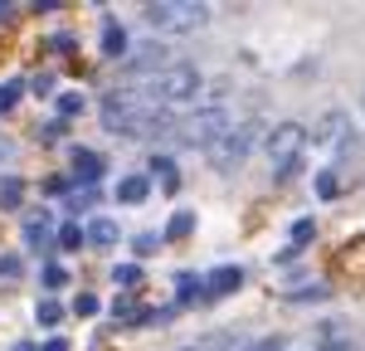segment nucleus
<instances>
[{
	"instance_id": "34",
	"label": "nucleus",
	"mask_w": 365,
	"mask_h": 351,
	"mask_svg": "<svg viewBox=\"0 0 365 351\" xmlns=\"http://www.w3.org/2000/svg\"><path fill=\"white\" fill-rule=\"evenodd\" d=\"M44 351H73V347H68V337H49V342H44Z\"/></svg>"
},
{
	"instance_id": "14",
	"label": "nucleus",
	"mask_w": 365,
	"mask_h": 351,
	"mask_svg": "<svg viewBox=\"0 0 365 351\" xmlns=\"http://www.w3.org/2000/svg\"><path fill=\"white\" fill-rule=\"evenodd\" d=\"M151 195V180L146 176H127V180H117V200L122 205H141Z\"/></svg>"
},
{
	"instance_id": "25",
	"label": "nucleus",
	"mask_w": 365,
	"mask_h": 351,
	"mask_svg": "<svg viewBox=\"0 0 365 351\" xmlns=\"http://www.w3.org/2000/svg\"><path fill=\"white\" fill-rule=\"evenodd\" d=\"M156 249H161V234H132V254L146 259V254H156Z\"/></svg>"
},
{
	"instance_id": "9",
	"label": "nucleus",
	"mask_w": 365,
	"mask_h": 351,
	"mask_svg": "<svg viewBox=\"0 0 365 351\" xmlns=\"http://www.w3.org/2000/svg\"><path fill=\"white\" fill-rule=\"evenodd\" d=\"M244 283V268H234V263H225V268H215L210 278H205V297H229V292Z\"/></svg>"
},
{
	"instance_id": "12",
	"label": "nucleus",
	"mask_w": 365,
	"mask_h": 351,
	"mask_svg": "<svg viewBox=\"0 0 365 351\" xmlns=\"http://www.w3.org/2000/svg\"><path fill=\"white\" fill-rule=\"evenodd\" d=\"M25 244L29 249H49V210H29L25 215Z\"/></svg>"
},
{
	"instance_id": "29",
	"label": "nucleus",
	"mask_w": 365,
	"mask_h": 351,
	"mask_svg": "<svg viewBox=\"0 0 365 351\" xmlns=\"http://www.w3.org/2000/svg\"><path fill=\"white\" fill-rule=\"evenodd\" d=\"M317 195H322V200H331V195H336V171H322V176H317Z\"/></svg>"
},
{
	"instance_id": "20",
	"label": "nucleus",
	"mask_w": 365,
	"mask_h": 351,
	"mask_svg": "<svg viewBox=\"0 0 365 351\" xmlns=\"http://www.w3.org/2000/svg\"><path fill=\"white\" fill-rule=\"evenodd\" d=\"M141 278H146V273H141V263H117V268H113V283H117V288H137Z\"/></svg>"
},
{
	"instance_id": "26",
	"label": "nucleus",
	"mask_w": 365,
	"mask_h": 351,
	"mask_svg": "<svg viewBox=\"0 0 365 351\" xmlns=\"http://www.w3.org/2000/svg\"><path fill=\"white\" fill-rule=\"evenodd\" d=\"M73 190V176H49L44 180V195H68Z\"/></svg>"
},
{
	"instance_id": "31",
	"label": "nucleus",
	"mask_w": 365,
	"mask_h": 351,
	"mask_svg": "<svg viewBox=\"0 0 365 351\" xmlns=\"http://www.w3.org/2000/svg\"><path fill=\"white\" fill-rule=\"evenodd\" d=\"M244 351H282V337H263V342H244Z\"/></svg>"
},
{
	"instance_id": "7",
	"label": "nucleus",
	"mask_w": 365,
	"mask_h": 351,
	"mask_svg": "<svg viewBox=\"0 0 365 351\" xmlns=\"http://www.w3.org/2000/svg\"><path fill=\"white\" fill-rule=\"evenodd\" d=\"M68 176H73L78 190H98V180L108 176V161L98 151H88V146H73L68 151Z\"/></svg>"
},
{
	"instance_id": "3",
	"label": "nucleus",
	"mask_w": 365,
	"mask_h": 351,
	"mask_svg": "<svg viewBox=\"0 0 365 351\" xmlns=\"http://www.w3.org/2000/svg\"><path fill=\"white\" fill-rule=\"evenodd\" d=\"M229 127H234V122H229L225 108H195V113H185L180 122H175V132H170V137H175L180 146H200V151H210Z\"/></svg>"
},
{
	"instance_id": "2",
	"label": "nucleus",
	"mask_w": 365,
	"mask_h": 351,
	"mask_svg": "<svg viewBox=\"0 0 365 351\" xmlns=\"http://www.w3.org/2000/svg\"><path fill=\"white\" fill-rule=\"evenodd\" d=\"M258 142H263V122H253V117H249V122H234V127H229L205 156H210V166H215L220 176H229V171H239V166L249 161V151Z\"/></svg>"
},
{
	"instance_id": "11",
	"label": "nucleus",
	"mask_w": 365,
	"mask_h": 351,
	"mask_svg": "<svg viewBox=\"0 0 365 351\" xmlns=\"http://www.w3.org/2000/svg\"><path fill=\"white\" fill-rule=\"evenodd\" d=\"M117 220H108V215H98V220H93V225H88L83 230V244H93V249H113L117 244Z\"/></svg>"
},
{
	"instance_id": "15",
	"label": "nucleus",
	"mask_w": 365,
	"mask_h": 351,
	"mask_svg": "<svg viewBox=\"0 0 365 351\" xmlns=\"http://www.w3.org/2000/svg\"><path fill=\"white\" fill-rule=\"evenodd\" d=\"M54 249L58 254H78V249H83V230H78L73 220H63V225L54 230Z\"/></svg>"
},
{
	"instance_id": "35",
	"label": "nucleus",
	"mask_w": 365,
	"mask_h": 351,
	"mask_svg": "<svg viewBox=\"0 0 365 351\" xmlns=\"http://www.w3.org/2000/svg\"><path fill=\"white\" fill-rule=\"evenodd\" d=\"M15 268H20V259H15V254H5V259H0V273H15Z\"/></svg>"
},
{
	"instance_id": "13",
	"label": "nucleus",
	"mask_w": 365,
	"mask_h": 351,
	"mask_svg": "<svg viewBox=\"0 0 365 351\" xmlns=\"http://www.w3.org/2000/svg\"><path fill=\"white\" fill-rule=\"evenodd\" d=\"M317 342H322V351H356V337H351V327H336V322H327Z\"/></svg>"
},
{
	"instance_id": "4",
	"label": "nucleus",
	"mask_w": 365,
	"mask_h": 351,
	"mask_svg": "<svg viewBox=\"0 0 365 351\" xmlns=\"http://www.w3.org/2000/svg\"><path fill=\"white\" fill-rule=\"evenodd\" d=\"M205 20H210V10L205 5H141V25L146 29H161V34H195V29H205Z\"/></svg>"
},
{
	"instance_id": "8",
	"label": "nucleus",
	"mask_w": 365,
	"mask_h": 351,
	"mask_svg": "<svg viewBox=\"0 0 365 351\" xmlns=\"http://www.w3.org/2000/svg\"><path fill=\"white\" fill-rule=\"evenodd\" d=\"M346 137H351V122H346V113H327L322 122H317V137H312V142L341 146V156H346V151H351V142H346Z\"/></svg>"
},
{
	"instance_id": "33",
	"label": "nucleus",
	"mask_w": 365,
	"mask_h": 351,
	"mask_svg": "<svg viewBox=\"0 0 365 351\" xmlns=\"http://www.w3.org/2000/svg\"><path fill=\"white\" fill-rule=\"evenodd\" d=\"M58 132H63V122L54 117V122H44V132H39V137H44V142H58Z\"/></svg>"
},
{
	"instance_id": "16",
	"label": "nucleus",
	"mask_w": 365,
	"mask_h": 351,
	"mask_svg": "<svg viewBox=\"0 0 365 351\" xmlns=\"http://www.w3.org/2000/svg\"><path fill=\"white\" fill-rule=\"evenodd\" d=\"M200 283L195 273H175V307H190V302H200Z\"/></svg>"
},
{
	"instance_id": "19",
	"label": "nucleus",
	"mask_w": 365,
	"mask_h": 351,
	"mask_svg": "<svg viewBox=\"0 0 365 351\" xmlns=\"http://www.w3.org/2000/svg\"><path fill=\"white\" fill-rule=\"evenodd\" d=\"M88 205H98V190H78V185H73V190L63 195V215H78Z\"/></svg>"
},
{
	"instance_id": "17",
	"label": "nucleus",
	"mask_w": 365,
	"mask_h": 351,
	"mask_svg": "<svg viewBox=\"0 0 365 351\" xmlns=\"http://www.w3.org/2000/svg\"><path fill=\"white\" fill-rule=\"evenodd\" d=\"M0 205L5 210H20L25 205V180L20 176H0Z\"/></svg>"
},
{
	"instance_id": "37",
	"label": "nucleus",
	"mask_w": 365,
	"mask_h": 351,
	"mask_svg": "<svg viewBox=\"0 0 365 351\" xmlns=\"http://www.w3.org/2000/svg\"><path fill=\"white\" fill-rule=\"evenodd\" d=\"M180 351H195V347H180Z\"/></svg>"
},
{
	"instance_id": "18",
	"label": "nucleus",
	"mask_w": 365,
	"mask_h": 351,
	"mask_svg": "<svg viewBox=\"0 0 365 351\" xmlns=\"http://www.w3.org/2000/svg\"><path fill=\"white\" fill-rule=\"evenodd\" d=\"M34 322H39V327H58V322H63V302H58V297H44V302L34 307Z\"/></svg>"
},
{
	"instance_id": "23",
	"label": "nucleus",
	"mask_w": 365,
	"mask_h": 351,
	"mask_svg": "<svg viewBox=\"0 0 365 351\" xmlns=\"http://www.w3.org/2000/svg\"><path fill=\"white\" fill-rule=\"evenodd\" d=\"M151 171L166 176V190H175V185H180V176H175V161H170V156H151Z\"/></svg>"
},
{
	"instance_id": "38",
	"label": "nucleus",
	"mask_w": 365,
	"mask_h": 351,
	"mask_svg": "<svg viewBox=\"0 0 365 351\" xmlns=\"http://www.w3.org/2000/svg\"><path fill=\"white\" fill-rule=\"evenodd\" d=\"M361 108H365V103H361Z\"/></svg>"
},
{
	"instance_id": "24",
	"label": "nucleus",
	"mask_w": 365,
	"mask_h": 351,
	"mask_svg": "<svg viewBox=\"0 0 365 351\" xmlns=\"http://www.w3.org/2000/svg\"><path fill=\"white\" fill-rule=\"evenodd\" d=\"M83 113V98H78V93H63V98H58V122H68V117H78Z\"/></svg>"
},
{
	"instance_id": "5",
	"label": "nucleus",
	"mask_w": 365,
	"mask_h": 351,
	"mask_svg": "<svg viewBox=\"0 0 365 351\" xmlns=\"http://www.w3.org/2000/svg\"><path fill=\"white\" fill-rule=\"evenodd\" d=\"M307 127H297V122H278L273 132H263V151H268V161L273 166H287V161H297L302 156V146H307Z\"/></svg>"
},
{
	"instance_id": "28",
	"label": "nucleus",
	"mask_w": 365,
	"mask_h": 351,
	"mask_svg": "<svg viewBox=\"0 0 365 351\" xmlns=\"http://www.w3.org/2000/svg\"><path fill=\"white\" fill-rule=\"evenodd\" d=\"M287 297H292V302H322V297H327V288H322V283H307L302 292H287Z\"/></svg>"
},
{
	"instance_id": "22",
	"label": "nucleus",
	"mask_w": 365,
	"mask_h": 351,
	"mask_svg": "<svg viewBox=\"0 0 365 351\" xmlns=\"http://www.w3.org/2000/svg\"><path fill=\"white\" fill-rule=\"evenodd\" d=\"M20 93H25V78H10V83H0V113H10V108L20 103Z\"/></svg>"
},
{
	"instance_id": "32",
	"label": "nucleus",
	"mask_w": 365,
	"mask_h": 351,
	"mask_svg": "<svg viewBox=\"0 0 365 351\" xmlns=\"http://www.w3.org/2000/svg\"><path fill=\"white\" fill-rule=\"evenodd\" d=\"M312 239V220H302V225H292V244H307Z\"/></svg>"
},
{
	"instance_id": "6",
	"label": "nucleus",
	"mask_w": 365,
	"mask_h": 351,
	"mask_svg": "<svg viewBox=\"0 0 365 351\" xmlns=\"http://www.w3.org/2000/svg\"><path fill=\"white\" fill-rule=\"evenodd\" d=\"M166 58L170 54H166L161 39H141V44H127V58H122V63H127V73H132V83H137V78H156L161 68H170Z\"/></svg>"
},
{
	"instance_id": "1",
	"label": "nucleus",
	"mask_w": 365,
	"mask_h": 351,
	"mask_svg": "<svg viewBox=\"0 0 365 351\" xmlns=\"http://www.w3.org/2000/svg\"><path fill=\"white\" fill-rule=\"evenodd\" d=\"M132 93H137L146 108H170V113H175L185 98L200 93V68L195 63H170V68L156 73V78H137Z\"/></svg>"
},
{
	"instance_id": "21",
	"label": "nucleus",
	"mask_w": 365,
	"mask_h": 351,
	"mask_svg": "<svg viewBox=\"0 0 365 351\" xmlns=\"http://www.w3.org/2000/svg\"><path fill=\"white\" fill-rule=\"evenodd\" d=\"M190 230H195V215H190V210H180V215H170V225H166L161 239H185Z\"/></svg>"
},
{
	"instance_id": "27",
	"label": "nucleus",
	"mask_w": 365,
	"mask_h": 351,
	"mask_svg": "<svg viewBox=\"0 0 365 351\" xmlns=\"http://www.w3.org/2000/svg\"><path fill=\"white\" fill-rule=\"evenodd\" d=\"M63 283H68V268L63 263H49L44 268V288H63Z\"/></svg>"
},
{
	"instance_id": "30",
	"label": "nucleus",
	"mask_w": 365,
	"mask_h": 351,
	"mask_svg": "<svg viewBox=\"0 0 365 351\" xmlns=\"http://www.w3.org/2000/svg\"><path fill=\"white\" fill-rule=\"evenodd\" d=\"M73 312H78V317H93V312H98V297H93V292L73 297Z\"/></svg>"
},
{
	"instance_id": "10",
	"label": "nucleus",
	"mask_w": 365,
	"mask_h": 351,
	"mask_svg": "<svg viewBox=\"0 0 365 351\" xmlns=\"http://www.w3.org/2000/svg\"><path fill=\"white\" fill-rule=\"evenodd\" d=\"M103 58H127V29L113 15H103Z\"/></svg>"
},
{
	"instance_id": "36",
	"label": "nucleus",
	"mask_w": 365,
	"mask_h": 351,
	"mask_svg": "<svg viewBox=\"0 0 365 351\" xmlns=\"http://www.w3.org/2000/svg\"><path fill=\"white\" fill-rule=\"evenodd\" d=\"M15 351H39V347H29V342H20V347H15Z\"/></svg>"
}]
</instances>
